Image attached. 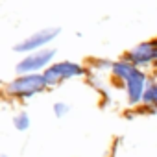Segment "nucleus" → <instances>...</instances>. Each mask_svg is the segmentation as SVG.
<instances>
[{"mask_svg":"<svg viewBox=\"0 0 157 157\" xmlns=\"http://www.w3.org/2000/svg\"><path fill=\"white\" fill-rule=\"evenodd\" d=\"M56 56V50H48V48H43V50H37L30 56H26L22 61H19V65L15 67L19 74H35L37 70L44 68Z\"/></svg>","mask_w":157,"mask_h":157,"instance_id":"obj_4","label":"nucleus"},{"mask_svg":"<svg viewBox=\"0 0 157 157\" xmlns=\"http://www.w3.org/2000/svg\"><path fill=\"white\" fill-rule=\"evenodd\" d=\"M142 102L148 105H153V109L157 111V83H148L144 96H142Z\"/></svg>","mask_w":157,"mask_h":157,"instance_id":"obj_7","label":"nucleus"},{"mask_svg":"<svg viewBox=\"0 0 157 157\" xmlns=\"http://www.w3.org/2000/svg\"><path fill=\"white\" fill-rule=\"evenodd\" d=\"M13 124H15V128L19 129V131H24V129H28L30 128V117H28V113H19L15 118H13Z\"/></svg>","mask_w":157,"mask_h":157,"instance_id":"obj_8","label":"nucleus"},{"mask_svg":"<svg viewBox=\"0 0 157 157\" xmlns=\"http://www.w3.org/2000/svg\"><path fill=\"white\" fill-rule=\"evenodd\" d=\"M56 35H59V28H44V30L26 37L19 44H15V52H35V50H41L44 44L54 41Z\"/></svg>","mask_w":157,"mask_h":157,"instance_id":"obj_5","label":"nucleus"},{"mask_svg":"<svg viewBox=\"0 0 157 157\" xmlns=\"http://www.w3.org/2000/svg\"><path fill=\"white\" fill-rule=\"evenodd\" d=\"M83 68L78 65V63H70V61H61L57 65H52L44 70V82L46 85H56L67 78H74V76H82Z\"/></svg>","mask_w":157,"mask_h":157,"instance_id":"obj_3","label":"nucleus"},{"mask_svg":"<svg viewBox=\"0 0 157 157\" xmlns=\"http://www.w3.org/2000/svg\"><path fill=\"white\" fill-rule=\"evenodd\" d=\"M128 61H131L133 65H148V63L157 61V39L137 44L129 52Z\"/></svg>","mask_w":157,"mask_h":157,"instance_id":"obj_6","label":"nucleus"},{"mask_svg":"<svg viewBox=\"0 0 157 157\" xmlns=\"http://www.w3.org/2000/svg\"><path fill=\"white\" fill-rule=\"evenodd\" d=\"M2 157H8V155H2Z\"/></svg>","mask_w":157,"mask_h":157,"instance_id":"obj_10","label":"nucleus"},{"mask_svg":"<svg viewBox=\"0 0 157 157\" xmlns=\"http://www.w3.org/2000/svg\"><path fill=\"white\" fill-rule=\"evenodd\" d=\"M113 72L115 76L122 78L126 82V89H128V100L129 104H139L144 96V91L148 87L146 76L142 70L137 68V65H133L131 61H118L113 65Z\"/></svg>","mask_w":157,"mask_h":157,"instance_id":"obj_1","label":"nucleus"},{"mask_svg":"<svg viewBox=\"0 0 157 157\" xmlns=\"http://www.w3.org/2000/svg\"><path fill=\"white\" fill-rule=\"evenodd\" d=\"M44 87H46V82L43 74H24L8 85V93L19 98H30L44 91Z\"/></svg>","mask_w":157,"mask_h":157,"instance_id":"obj_2","label":"nucleus"},{"mask_svg":"<svg viewBox=\"0 0 157 157\" xmlns=\"http://www.w3.org/2000/svg\"><path fill=\"white\" fill-rule=\"evenodd\" d=\"M68 113V105L67 104H56L54 105V115L56 117H65Z\"/></svg>","mask_w":157,"mask_h":157,"instance_id":"obj_9","label":"nucleus"}]
</instances>
